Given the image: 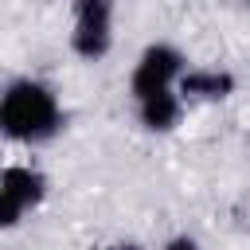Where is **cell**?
<instances>
[{
    "label": "cell",
    "instance_id": "1",
    "mask_svg": "<svg viewBox=\"0 0 250 250\" xmlns=\"http://www.w3.org/2000/svg\"><path fill=\"white\" fill-rule=\"evenodd\" d=\"M0 125L8 141L20 145H43L62 129V109L59 98L47 82L39 78H16L8 82L4 98H0Z\"/></svg>",
    "mask_w": 250,
    "mask_h": 250
},
{
    "label": "cell",
    "instance_id": "2",
    "mask_svg": "<svg viewBox=\"0 0 250 250\" xmlns=\"http://www.w3.org/2000/svg\"><path fill=\"white\" fill-rule=\"evenodd\" d=\"M184 70H188V59H184L180 47H172V43H148L141 51V59L133 62V74H129L133 102L148 98L156 90H176V82L184 78Z\"/></svg>",
    "mask_w": 250,
    "mask_h": 250
},
{
    "label": "cell",
    "instance_id": "3",
    "mask_svg": "<svg viewBox=\"0 0 250 250\" xmlns=\"http://www.w3.org/2000/svg\"><path fill=\"white\" fill-rule=\"evenodd\" d=\"M47 199V176L31 164H8L0 176V227H20L27 211Z\"/></svg>",
    "mask_w": 250,
    "mask_h": 250
},
{
    "label": "cell",
    "instance_id": "4",
    "mask_svg": "<svg viewBox=\"0 0 250 250\" xmlns=\"http://www.w3.org/2000/svg\"><path fill=\"white\" fill-rule=\"evenodd\" d=\"M109 47H113V4L109 0H78L70 51L86 62H98L109 55Z\"/></svg>",
    "mask_w": 250,
    "mask_h": 250
},
{
    "label": "cell",
    "instance_id": "5",
    "mask_svg": "<svg viewBox=\"0 0 250 250\" xmlns=\"http://www.w3.org/2000/svg\"><path fill=\"white\" fill-rule=\"evenodd\" d=\"M176 90L184 102H223L234 94V74L219 66H188Z\"/></svg>",
    "mask_w": 250,
    "mask_h": 250
},
{
    "label": "cell",
    "instance_id": "6",
    "mask_svg": "<svg viewBox=\"0 0 250 250\" xmlns=\"http://www.w3.org/2000/svg\"><path fill=\"white\" fill-rule=\"evenodd\" d=\"M137 117L148 133H172L184 117V98L180 90H156L148 98H137Z\"/></svg>",
    "mask_w": 250,
    "mask_h": 250
},
{
    "label": "cell",
    "instance_id": "7",
    "mask_svg": "<svg viewBox=\"0 0 250 250\" xmlns=\"http://www.w3.org/2000/svg\"><path fill=\"white\" fill-rule=\"evenodd\" d=\"M160 250H199V242H195V238H188V234H176V238H168Z\"/></svg>",
    "mask_w": 250,
    "mask_h": 250
},
{
    "label": "cell",
    "instance_id": "8",
    "mask_svg": "<svg viewBox=\"0 0 250 250\" xmlns=\"http://www.w3.org/2000/svg\"><path fill=\"white\" fill-rule=\"evenodd\" d=\"M113 250H145V246H141V242H117Z\"/></svg>",
    "mask_w": 250,
    "mask_h": 250
},
{
    "label": "cell",
    "instance_id": "9",
    "mask_svg": "<svg viewBox=\"0 0 250 250\" xmlns=\"http://www.w3.org/2000/svg\"><path fill=\"white\" fill-rule=\"evenodd\" d=\"M242 4H250V0H242Z\"/></svg>",
    "mask_w": 250,
    "mask_h": 250
},
{
    "label": "cell",
    "instance_id": "10",
    "mask_svg": "<svg viewBox=\"0 0 250 250\" xmlns=\"http://www.w3.org/2000/svg\"><path fill=\"white\" fill-rule=\"evenodd\" d=\"M109 4H113V0H109Z\"/></svg>",
    "mask_w": 250,
    "mask_h": 250
}]
</instances>
